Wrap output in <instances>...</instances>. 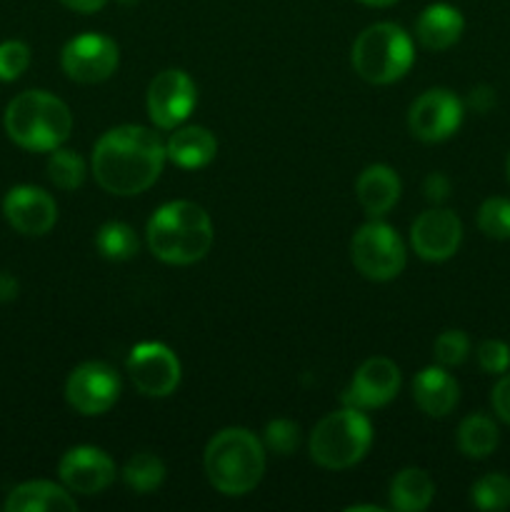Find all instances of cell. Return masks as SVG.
Segmentation results:
<instances>
[{
  "mask_svg": "<svg viewBox=\"0 0 510 512\" xmlns=\"http://www.w3.org/2000/svg\"><path fill=\"white\" fill-rule=\"evenodd\" d=\"M18 295V280L10 273H0V303H8Z\"/></svg>",
  "mask_w": 510,
  "mask_h": 512,
  "instance_id": "obj_36",
  "label": "cell"
},
{
  "mask_svg": "<svg viewBox=\"0 0 510 512\" xmlns=\"http://www.w3.org/2000/svg\"><path fill=\"white\" fill-rule=\"evenodd\" d=\"M195 105V85L183 70H163L148 88V113L158 128H175Z\"/></svg>",
  "mask_w": 510,
  "mask_h": 512,
  "instance_id": "obj_12",
  "label": "cell"
},
{
  "mask_svg": "<svg viewBox=\"0 0 510 512\" xmlns=\"http://www.w3.org/2000/svg\"><path fill=\"white\" fill-rule=\"evenodd\" d=\"M460 123H463V103L458 95L445 88L428 90L410 105V133L425 143H440L450 138Z\"/></svg>",
  "mask_w": 510,
  "mask_h": 512,
  "instance_id": "obj_10",
  "label": "cell"
},
{
  "mask_svg": "<svg viewBox=\"0 0 510 512\" xmlns=\"http://www.w3.org/2000/svg\"><path fill=\"white\" fill-rule=\"evenodd\" d=\"M413 398L430 418H445L458 405V383L443 368H425L413 380Z\"/></svg>",
  "mask_w": 510,
  "mask_h": 512,
  "instance_id": "obj_17",
  "label": "cell"
},
{
  "mask_svg": "<svg viewBox=\"0 0 510 512\" xmlns=\"http://www.w3.org/2000/svg\"><path fill=\"white\" fill-rule=\"evenodd\" d=\"M60 63L75 83H103L118 68V45L98 33L78 35L63 48Z\"/></svg>",
  "mask_w": 510,
  "mask_h": 512,
  "instance_id": "obj_9",
  "label": "cell"
},
{
  "mask_svg": "<svg viewBox=\"0 0 510 512\" xmlns=\"http://www.w3.org/2000/svg\"><path fill=\"white\" fill-rule=\"evenodd\" d=\"M5 130L10 140L33 153L60 148L73 130L68 105L45 90H28L13 98L5 110Z\"/></svg>",
  "mask_w": 510,
  "mask_h": 512,
  "instance_id": "obj_3",
  "label": "cell"
},
{
  "mask_svg": "<svg viewBox=\"0 0 510 512\" xmlns=\"http://www.w3.org/2000/svg\"><path fill=\"white\" fill-rule=\"evenodd\" d=\"M493 408L498 413V418L510 425V373H503V378L493 388Z\"/></svg>",
  "mask_w": 510,
  "mask_h": 512,
  "instance_id": "obj_33",
  "label": "cell"
},
{
  "mask_svg": "<svg viewBox=\"0 0 510 512\" xmlns=\"http://www.w3.org/2000/svg\"><path fill=\"white\" fill-rule=\"evenodd\" d=\"M473 503L480 510H505L510 508V478L508 475H485L473 485Z\"/></svg>",
  "mask_w": 510,
  "mask_h": 512,
  "instance_id": "obj_27",
  "label": "cell"
},
{
  "mask_svg": "<svg viewBox=\"0 0 510 512\" xmlns=\"http://www.w3.org/2000/svg\"><path fill=\"white\" fill-rule=\"evenodd\" d=\"M465 20L458 8L445 3L428 5L415 23V35L428 50H448L463 35Z\"/></svg>",
  "mask_w": 510,
  "mask_h": 512,
  "instance_id": "obj_18",
  "label": "cell"
},
{
  "mask_svg": "<svg viewBox=\"0 0 510 512\" xmlns=\"http://www.w3.org/2000/svg\"><path fill=\"white\" fill-rule=\"evenodd\" d=\"M435 360L445 368H453L460 365L470 353V340L463 330H445L435 340Z\"/></svg>",
  "mask_w": 510,
  "mask_h": 512,
  "instance_id": "obj_29",
  "label": "cell"
},
{
  "mask_svg": "<svg viewBox=\"0 0 510 512\" xmlns=\"http://www.w3.org/2000/svg\"><path fill=\"white\" fill-rule=\"evenodd\" d=\"M63 5H68L70 10H78V13H95V10L103 8L108 0H60Z\"/></svg>",
  "mask_w": 510,
  "mask_h": 512,
  "instance_id": "obj_37",
  "label": "cell"
},
{
  "mask_svg": "<svg viewBox=\"0 0 510 512\" xmlns=\"http://www.w3.org/2000/svg\"><path fill=\"white\" fill-rule=\"evenodd\" d=\"M478 228L488 238L510 240V200L488 198L478 210Z\"/></svg>",
  "mask_w": 510,
  "mask_h": 512,
  "instance_id": "obj_28",
  "label": "cell"
},
{
  "mask_svg": "<svg viewBox=\"0 0 510 512\" xmlns=\"http://www.w3.org/2000/svg\"><path fill=\"white\" fill-rule=\"evenodd\" d=\"M28 65H30L28 45L20 43V40L0 43V80H5V83L18 80L20 75L28 70Z\"/></svg>",
  "mask_w": 510,
  "mask_h": 512,
  "instance_id": "obj_30",
  "label": "cell"
},
{
  "mask_svg": "<svg viewBox=\"0 0 510 512\" xmlns=\"http://www.w3.org/2000/svg\"><path fill=\"white\" fill-rule=\"evenodd\" d=\"M365 5H373V8H385V5H393L395 0H360Z\"/></svg>",
  "mask_w": 510,
  "mask_h": 512,
  "instance_id": "obj_38",
  "label": "cell"
},
{
  "mask_svg": "<svg viewBox=\"0 0 510 512\" xmlns=\"http://www.w3.org/2000/svg\"><path fill=\"white\" fill-rule=\"evenodd\" d=\"M468 103L475 113H488L495 105V90L490 88V85H478V88L470 90Z\"/></svg>",
  "mask_w": 510,
  "mask_h": 512,
  "instance_id": "obj_35",
  "label": "cell"
},
{
  "mask_svg": "<svg viewBox=\"0 0 510 512\" xmlns=\"http://www.w3.org/2000/svg\"><path fill=\"white\" fill-rule=\"evenodd\" d=\"M400 388V370L393 360L388 358H370L365 360L353 375L348 393L343 395L345 405L350 408H383L385 403L395 398Z\"/></svg>",
  "mask_w": 510,
  "mask_h": 512,
  "instance_id": "obj_14",
  "label": "cell"
},
{
  "mask_svg": "<svg viewBox=\"0 0 510 512\" xmlns=\"http://www.w3.org/2000/svg\"><path fill=\"white\" fill-rule=\"evenodd\" d=\"M8 223L23 235H45L58 220L55 200L35 185H18L3 200Z\"/></svg>",
  "mask_w": 510,
  "mask_h": 512,
  "instance_id": "obj_16",
  "label": "cell"
},
{
  "mask_svg": "<svg viewBox=\"0 0 510 512\" xmlns=\"http://www.w3.org/2000/svg\"><path fill=\"white\" fill-rule=\"evenodd\" d=\"M148 245L163 263L190 265L205 258L213 245V223L200 205L175 200L150 218Z\"/></svg>",
  "mask_w": 510,
  "mask_h": 512,
  "instance_id": "obj_2",
  "label": "cell"
},
{
  "mask_svg": "<svg viewBox=\"0 0 510 512\" xmlns=\"http://www.w3.org/2000/svg\"><path fill=\"white\" fill-rule=\"evenodd\" d=\"M165 145L143 125L108 130L93 148V175L113 195H138L158 180L165 165Z\"/></svg>",
  "mask_w": 510,
  "mask_h": 512,
  "instance_id": "obj_1",
  "label": "cell"
},
{
  "mask_svg": "<svg viewBox=\"0 0 510 512\" xmlns=\"http://www.w3.org/2000/svg\"><path fill=\"white\" fill-rule=\"evenodd\" d=\"M265 470L263 443L245 428H225L205 448V473L223 495H245Z\"/></svg>",
  "mask_w": 510,
  "mask_h": 512,
  "instance_id": "obj_4",
  "label": "cell"
},
{
  "mask_svg": "<svg viewBox=\"0 0 510 512\" xmlns=\"http://www.w3.org/2000/svg\"><path fill=\"white\" fill-rule=\"evenodd\" d=\"M498 428L490 418L485 415H470L460 423L458 428V448L460 453L468 455V458H488L490 453H495L498 448Z\"/></svg>",
  "mask_w": 510,
  "mask_h": 512,
  "instance_id": "obj_23",
  "label": "cell"
},
{
  "mask_svg": "<svg viewBox=\"0 0 510 512\" xmlns=\"http://www.w3.org/2000/svg\"><path fill=\"white\" fill-rule=\"evenodd\" d=\"M505 173H508V183H510V155H508V163H505Z\"/></svg>",
  "mask_w": 510,
  "mask_h": 512,
  "instance_id": "obj_39",
  "label": "cell"
},
{
  "mask_svg": "<svg viewBox=\"0 0 510 512\" xmlns=\"http://www.w3.org/2000/svg\"><path fill=\"white\" fill-rule=\"evenodd\" d=\"M215 153H218V140L200 125L175 130L165 145V155L180 168H203L215 158Z\"/></svg>",
  "mask_w": 510,
  "mask_h": 512,
  "instance_id": "obj_21",
  "label": "cell"
},
{
  "mask_svg": "<svg viewBox=\"0 0 510 512\" xmlns=\"http://www.w3.org/2000/svg\"><path fill=\"white\" fill-rule=\"evenodd\" d=\"M120 378L108 363L90 360L78 365L65 383V398L80 415H100L115 405Z\"/></svg>",
  "mask_w": 510,
  "mask_h": 512,
  "instance_id": "obj_8",
  "label": "cell"
},
{
  "mask_svg": "<svg viewBox=\"0 0 510 512\" xmlns=\"http://www.w3.org/2000/svg\"><path fill=\"white\" fill-rule=\"evenodd\" d=\"M423 193L425 198L433 200V203H440V200H445L450 195V180L445 178L443 173H430L428 178H425Z\"/></svg>",
  "mask_w": 510,
  "mask_h": 512,
  "instance_id": "obj_34",
  "label": "cell"
},
{
  "mask_svg": "<svg viewBox=\"0 0 510 512\" xmlns=\"http://www.w3.org/2000/svg\"><path fill=\"white\" fill-rule=\"evenodd\" d=\"M373 443V428L360 408H343L315 425L310 435V458L328 470H345L363 460Z\"/></svg>",
  "mask_w": 510,
  "mask_h": 512,
  "instance_id": "obj_5",
  "label": "cell"
},
{
  "mask_svg": "<svg viewBox=\"0 0 510 512\" xmlns=\"http://www.w3.org/2000/svg\"><path fill=\"white\" fill-rule=\"evenodd\" d=\"M60 480L65 488L80 495H98L115 480V465L103 450L80 445L60 460Z\"/></svg>",
  "mask_w": 510,
  "mask_h": 512,
  "instance_id": "obj_15",
  "label": "cell"
},
{
  "mask_svg": "<svg viewBox=\"0 0 510 512\" xmlns=\"http://www.w3.org/2000/svg\"><path fill=\"white\" fill-rule=\"evenodd\" d=\"M413 55V40L400 25L375 23L355 40L353 68L368 83L385 85L408 73Z\"/></svg>",
  "mask_w": 510,
  "mask_h": 512,
  "instance_id": "obj_6",
  "label": "cell"
},
{
  "mask_svg": "<svg viewBox=\"0 0 510 512\" xmlns=\"http://www.w3.org/2000/svg\"><path fill=\"white\" fill-rule=\"evenodd\" d=\"M95 245L108 260H130L138 253V235L125 223H105Z\"/></svg>",
  "mask_w": 510,
  "mask_h": 512,
  "instance_id": "obj_24",
  "label": "cell"
},
{
  "mask_svg": "<svg viewBox=\"0 0 510 512\" xmlns=\"http://www.w3.org/2000/svg\"><path fill=\"white\" fill-rule=\"evenodd\" d=\"M435 485L425 470L405 468L390 483V503L400 512H420L430 505Z\"/></svg>",
  "mask_w": 510,
  "mask_h": 512,
  "instance_id": "obj_22",
  "label": "cell"
},
{
  "mask_svg": "<svg viewBox=\"0 0 510 512\" xmlns=\"http://www.w3.org/2000/svg\"><path fill=\"white\" fill-rule=\"evenodd\" d=\"M355 193H358L360 205L368 215L378 218L385 215L400 198V180L393 168L388 165H370L360 173L358 183H355Z\"/></svg>",
  "mask_w": 510,
  "mask_h": 512,
  "instance_id": "obj_19",
  "label": "cell"
},
{
  "mask_svg": "<svg viewBox=\"0 0 510 512\" xmlns=\"http://www.w3.org/2000/svg\"><path fill=\"white\" fill-rule=\"evenodd\" d=\"M300 443V430L293 420H273L265 428V445L278 455H290Z\"/></svg>",
  "mask_w": 510,
  "mask_h": 512,
  "instance_id": "obj_31",
  "label": "cell"
},
{
  "mask_svg": "<svg viewBox=\"0 0 510 512\" xmlns=\"http://www.w3.org/2000/svg\"><path fill=\"white\" fill-rule=\"evenodd\" d=\"M478 363L488 375H503L510 368V348L503 340H483L478 345Z\"/></svg>",
  "mask_w": 510,
  "mask_h": 512,
  "instance_id": "obj_32",
  "label": "cell"
},
{
  "mask_svg": "<svg viewBox=\"0 0 510 512\" xmlns=\"http://www.w3.org/2000/svg\"><path fill=\"white\" fill-rule=\"evenodd\" d=\"M128 373L135 388L148 398H165L180 383L178 358L160 343L135 345L128 358Z\"/></svg>",
  "mask_w": 510,
  "mask_h": 512,
  "instance_id": "obj_11",
  "label": "cell"
},
{
  "mask_svg": "<svg viewBox=\"0 0 510 512\" xmlns=\"http://www.w3.org/2000/svg\"><path fill=\"white\" fill-rule=\"evenodd\" d=\"M48 178L53 180L55 188L75 190L85 180V163L75 150L55 148L48 160Z\"/></svg>",
  "mask_w": 510,
  "mask_h": 512,
  "instance_id": "obj_26",
  "label": "cell"
},
{
  "mask_svg": "<svg viewBox=\"0 0 510 512\" xmlns=\"http://www.w3.org/2000/svg\"><path fill=\"white\" fill-rule=\"evenodd\" d=\"M463 240V225L453 210H425L410 230V243L423 260H448Z\"/></svg>",
  "mask_w": 510,
  "mask_h": 512,
  "instance_id": "obj_13",
  "label": "cell"
},
{
  "mask_svg": "<svg viewBox=\"0 0 510 512\" xmlns=\"http://www.w3.org/2000/svg\"><path fill=\"white\" fill-rule=\"evenodd\" d=\"M8 512H75L78 503L48 480H33V483H23L8 495L5 503Z\"/></svg>",
  "mask_w": 510,
  "mask_h": 512,
  "instance_id": "obj_20",
  "label": "cell"
},
{
  "mask_svg": "<svg viewBox=\"0 0 510 512\" xmlns=\"http://www.w3.org/2000/svg\"><path fill=\"white\" fill-rule=\"evenodd\" d=\"M123 478L135 493H150L158 488L165 478V465L163 460L155 458L150 453H138L128 460L123 470Z\"/></svg>",
  "mask_w": 510,
  "mask_h": 512,
  "instance_id": "obj_25",
  "label": "cell"
},
{
  "mask_svg": "<svg viewBox=\"0 0 510 512\" xmlns=\"http://www.w3.org/2000/svg\"><path fill=\"white\" fill-rule=\"evenodd\" d=\"M355 268L370 280L398 278L405 268V245L400 235L385 223H365L350 243Z\"/></svg>",
  "mask_w": 510,
  "mask_h": 512,
  "instance_id": "obj_7",
  "label": "cell"
}]
</instances>
